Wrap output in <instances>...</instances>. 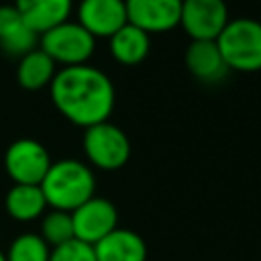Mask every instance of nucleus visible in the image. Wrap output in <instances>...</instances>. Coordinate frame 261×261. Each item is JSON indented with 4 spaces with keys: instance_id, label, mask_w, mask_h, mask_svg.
<instances>
[{
    "instance_id": "10",
    "label": "nucleus",
    "mask_w": 261,
    "mask_h": 261,
    "mask_svg": "<svg viewBox=\"0 0 261 261\" xmlns=\"http://www.w3.org/2000/svg\"><path fill=\"white\" fill-rule=\"evenodd\" d=\"M77 22L94 39H110L128 22L124 0H82L77 4Z\"/></svg>"
},
{
    "instance_id": "8",
    "label": "nucleus",
    "mask_w": 261,
    "mask_h": 261,
    "mask_svg": "<svg viewBox=\"0 0 261 261\" xmlns=\"http://www.w3.org/2000/svg\"><path fill=\"white\" fill-rule=\"evenodd\" d=\"M71 220L75 239L94 247L98 241H102L108 232L116 228L118 212L110 200L92 196L71 212Z\"/></svg>"
},
{
    "instance_id": "11",
    "label": "nucleus",
    "mask_w": 261,
    "mask_h": 261,
    "mask_svg": "<svg viewBox=\"0 0 261 261\" xmlns=\"http://www.w3.org/2000/svg\"><path fill=\"white\" fill-rule=\"evenodd\" d=\"M39 47V35L22 20L14 4L0 6V49L8 55L22 57Z\"/></svg>"
},
{
    "instance_id": "2",
    "label": "nucleus",
    "mask_w": 261,
    "mask_h": 261,
    "mask_svg": "<svg viewBox=\"0 0 261 261\" xmlns=\"http://www.w3.org/2000/svg\"><path fill=\"white\" fill-rule=\"evenodd\" d=\"M47 206L53 210L73 212L96 192V177L92 169L77 159H61L51 163L41 181Z\"/></svg>"
},
{
    "instance_id": "9",
    "label": "nucleus",
    "mask_w": 261,
    "mask_h": 261,
    "mask_svg": "<svg viewBox=\"0 0 261 261\" xmlns=\"http://www.w3.org/2000/svg\"><path fill=\"white\" fill-rule=\"evenodd\" d=\"M128 24L151 33H167L179 27L181 0H124Z\"/></svg>"
},
{
    "instance_id": "14",
    "label": "nucleus",
    "mask_w": 261,
    "mask_h": 261,
    "mask_svg": "<svg viewBox=\"0 0 261 261\" xmlns=\"http://www.w3.org/2000/svg\"><path fill=\"white\" fill-rule=\"evenodd\" d=\"M96 261H147L143 237L130 228H114L94 245Z\"/></svg>"
},
{
    "instance_id": "19",
    "label": "nucleus",
    "mask_w": 261,
    "mask_h": 261,
    "mask_svg": "<svg viewBox=\"0 0 261 261\" xmlns=\"http://www.w3.org/2000/svg\"><path fill=\"white\" fill-rule=\"evenodd\" d=\"M49 255L51 247L39 232H22L10 243L6 261H49Z\"/></svg>"
},
{
    "instance_id": "15",
    "label": "nucleus",
    "mask_w": 261,
    "mask_h": 261,
    "mask_svg": "<svg viewBox=\"0 0 261 261\" xmlns=\"http://www.w3.org/2000/svg\"><path fill=\"white\" fill-rule=\"evenodd\" d=\"M4 206L8 216L14 218L16 222L37 220L49 208L41 186H31V184H14L6 194Z\"/></svg>"
},
{
    "instance_id": "5",
    "label": "nucleus",
    "mask_w": 261,
    "mask_h": 261,
    "mask_svg": "<svg viewBox=\"0 0 261 261\" xmlns=\"http://www.w3.org/2000/svg\"><path fill=\"white\" fill-rule=\"evenodd\" d=\"M82 149L86 159L104 171L120 169L130 157V141L126 133L110 120L84 128Z\"/></svg>"
},
{
    "instance_id": "21",
    "label": "nucleus",
    "mask_w": 261,
    "mask_h": 261,
    "mask_svg": "<svg viewBox=\"0 0 261 261\" xmlns=\"http://www.w3.org/2000/svg\"><path fill=\"white\" fill-rule=\"evenodd\" d=\"M0 261H6V253L4 251H0Z\"/></svg>"
},
{
    "instance_id": "13",
    "label": "nucleus",
    "mask_w": 261,
    "mask_h": 261,
    "mask_svg": "<svg viewBox=\"0 0 261 261\" xmlns=\"http://www.w3.org/2000/svg\"><path fill=\"white\" fill-rule=\"evenodd\" d=\"M14 8L41 37L45 31L69 20L73 0H14Z\"/></svg>"
},
{
    "instance_id": "20",
    "label": "nucleus",
    "mask_w": 261,
    "mask_h": 261,
    "mask_svg": "<svg viewBox=\"0 0 261 261\" xmlns=\"http://www.w3.org/2000/svg\"><path fill=\"white\" fill-rule=\"evenodd\" d=\"M49 261H96V253L92 245L73 239L65 245L53 247Z\"/></svg>"
},
{
    "instance_id": "1",
    "label": "nucleus",
    "mask_w": 261,
    "mask_h": 261,
    "mask_svg": "<svg viewBox=\"0 0 261 261\" xmlns=\"http://www.w3.org/2000/svg\"><path fill=\"white\" fill-rule=\"evenodd\" d=\"M49 94L61 116L82 128L108 120L116 100L110 77L90 63L61 67L49 86Z\"/></svg>"
},
{
    "instance_id": "17",
    "label": "nucleus",
    "mask_w": 261,
    "mask_h": 261,
    "mask_svg": "<svg viewBox=\"0 0 261 261\" xmlns=\"http://www.w3.org/2000/svg\"><path fill=\"white\" fill-rule=\"evenodd\" d=\"M108 43H110V55L114 57V61L122 65H139L141 61L147 59L151 51L149 35L128 22L120 31H116L108 39Z\"/></svg>"
},
{
    "instance_id": "16",
    "label": "nucleus",
    "mask_w": 261,
    "mask_h": 261,
    "mask_svg": "<svg viewBox=\"0 0 261 261\" xmlns=\"http://www.w3.org/2000/svg\"><path fill=\"white\" fill-rule=\"evenodd\" d=\"M55 73H57V63L41 47L24 53L18 59V65H16L18 86L29 90V92H35V90H41L45 86H51Z\"/></svg>"
},
{
    "instance_id": "4",
    "label": "nucleus",
    "mask_w": 261,
    "mask_h": 261,
    "mask_svg": "<svg viewBox=\"0 0 261 261\" xmlns=\"http://www.w3.org/2000/svg\"><path fill=\"white\" fill-rule=\"evenodd\" d=\"M39 47L63 67L84 65L90 61L96 49V39L77 22L65 20L39 37Z\"/></svg>"
},
{
    "instance_id": "7",
    "label": "nucleus",
    "mask_w": 261,
    "mask_h": 261,
    "mask_svg": "<svg viewBox=\"0 0 261 261\" xmlns=\"http://www.w3.org/2000/svg\"><path fill=\"white\" fill-rule=\"evenodd\" d=\"M228 20L224 0H181L179 27L192 41H216Z\"/></svg>"
},
{
    "instance_id": "12",
    "label": "nucleus",
    "mask_w": 261,
    "mask_h": 261,
    "mask_svg": "<svg viewBox=\"0 0 261 261\" xmlns=\"http://www.w3.org/2000/svg\"><path fill=\"white\" fill-rule=\"evenodd\" d=\"M186 65L190 73L202 84L222 82L230 71L216 41H192L186 49Z\"/></svg>"
},
{
    "instance_id": "3",
    "label": "nucleus",
    "mask_w": 261,
    "mask_h": 261,
    "mask_svg": "<svg viewBox=\"0 0 261 261\" xmlns=\"http://www.w3.org/2000/svg\"><path fill=\"white\" fill-rule=\"evenodd\" d=\"M224 63L232 71L261 69V22L255 18L228 20L216 39Z\"/></svg>"
},
{
    "instance_id": "18",
    "label": "nucleus",
    "mask_w": 261,
    "mask_h": 261,
    "mask_svg": "<svg viewBox=\"0 0 261 261\" xmlns=\"http://www.w3.org/2000/svg\"><path fill=\"white\" fill-rule=\"evenodd\" d=\"M43 241L53 249L59 245H65L69 241L75 239L73 234V220H71V212L65 210H49L41 216V232Z\"/></svg>"
},
{
    "instance_id": "6",
    "label": "nucleus",
    "mask_w": 261,
    "mask_h": 261,
    "mask_svg": "<svg viewBox=\"0 0 261 261\" xmlns=\"http://www.w3.org/2000/svg\"><path fill=\"white\" fill-rule=\"evenodd\" d=\"M51 157L45 145L35 139H16L4 153V169L14 184L41 186L51 167Z\"/></svg>"
}]
</instances>
